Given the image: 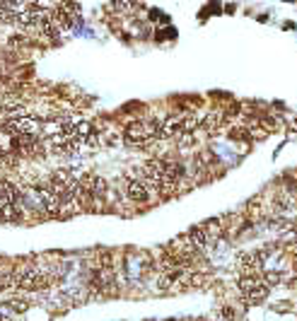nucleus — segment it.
<instances>
[{"label":"nucleus","mask_w":297,"mask_h":321,"mask_svg":"<svg viewBox=\"0 0 297 321\" xmlns=\"http://www.w3.org/2000/svg\"><path fill=\"white\" fill-rule=\"evenodd\" d=\"M162 138V124L152 121V119H138L131 121L126 130H123V140L131 145H148L152 140Z\"/></svg>","instance_id":"f257e3e1"},{"label":"nucleus","mask_w":297,"mask_h":321,"mask_svg":"<svg viewBox=\"0 0 297 321\" xmlns=\"http://www.w3.org/2000/svg\"><path fill=\"white\" fill-rule=\"evenodd\" d=\"M268 285L263 283L261 275L256 278H239V295L246 304H261L268 297Z\"/></svg>","instance_id":"f03ea898"},{"label":"nucleus","mask_w":297,"mask_h":321,"mask_svg":"<svg viewBox=\"0 0 297 321\" xmlns=\"http://www.w3.org/2000/svg\"><path fill=\"white\" fill-rule=\"evenodd\" d=\"M53 283V275L41 268H27L19 270V290H44Z\"/></svg>","instance_id":"7ed1b4c3"},{"label":"nucleus","mask_w":297,"mask_h":321,"mask_svg":"<svg viewBox=\"0 0 297 321\" xmlns=\"http://www.w3.org/2000/svg\"><path fill=\"white\" fill-rule=\"evenodd\" d=\"M123 193L133 203H148L150 200V189L138 179H126L123 181Z\"/></svg>","instance_id":"20e7f679"},{"label":"nucleus","mask_w":297,"mask_h":321,"mask_svg":"<svg viewBox=\"0 0 297 321\" xmlns=\"http://www.w3.org/2000/svg\"><path fill=\"white\" fill-rule=\"evenodd\" d=\"M22 208H19V203H7V205H2L0 208V225H7V222H22Z\"/></svg>","instance_id":"39448f33"},{"label":"nucleus","mask_w":297,"mask_h":321,"mask_svg":"<svg viewBox=\"0 0 297 321\" xmlns=\"http://www.w3.org/2000/svg\"><path fill=\"white\" fill-rule=\"evenodd\" d=\"M229 140H234V143H249L251 140V133H249V128H244V126H234V128H229Z\"/></svg>","instance_id":"423d86ee"},{"label":"nucleus","mask_w":297,"mask_h":321,"mask_svg":"<svg viewBox=\"0 0 297 321\" xmlns=\"http://www.w3.org/2000/svg\"><path fill=\"white\" fill-rule=\"evenodd\" d=\"M2 309H7V312L12 309V312H17V314H19V312H24V309H27V302H24V300H10V302H5V304H2Z\"/></svg>","instance_id":"0eeeda50"},{"label":"nucleus","mask_w":297,"mask_h":321,"mask_svg":"<svg viewBox=\"0 0 297 321\" xmlns=\"http://www.w3.org/2000/svg\"><path fill=\"white\" fill-rule=\"evenodd\" d=\"M290 287H293V290H295V292H297V275H295V278H293V280H290Z\"/></svg>","instance_id":"6e6552de"}]
</instances>
